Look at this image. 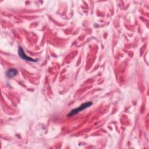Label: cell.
Masks as SVG:
<instances>
[{"mask_svg":"<svg viewBox=\"0 0 149 149\" xmlns=\"http://www.w3.org/2000/svg\"><path fill=\"white\" fill-rule=\"evenodd\" d=\"M93 103L91 102H87L84 104H82L80 107H79L77 108H74L72 110L70 111V112L68 114V116L70 117V116H72L77 113H78L79 112L82 111L83 110L87 108L88 107H90L91 105H92Z\"/></svg>","mask_w":149,"mask_h":149,"instance_id":"1","label":"cell"},{"mask_svg":"<svg viewBox=\"0 0 149 149\" xmlns=\"http://www.w3.org/2000/svg\"><path fill=\"white\" fill-rule=\"evenodd\" d=\"M18 54L19 55V56L23 60L27 61H29V62H36L37 61L36 59H34L30 57H29L28 56H27L24 51V49L21 47H19V49H18Z\"/></svg>","mask_w":149,"mask_h":149,"instance_id":"2","label":"cell"},{"mask_svg":"<svg viewBox=\"0 0 149 149\" xmlns=\"http://www.w3.org/2000/svg\"><path fill=\"white\" fill-rule=\"evenodd\" d=\"M18 72L17 69H14V68H10L8 70V71L6 73V76L9 78H12L14 76H15L17 74Z\"/></svg>","mask_w":149,"mask_h":149,"instance_id":"3","label":"cell"}]
</instances>
